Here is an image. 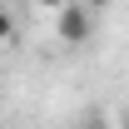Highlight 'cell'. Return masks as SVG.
Listing matches in <instances>:
<instances>
[{"label":"cell","instance_id":"3957f363","mask_svg":"<svg viewBox=\"0 0 129 129\" xmlns=\"http://www.w3.org/2000/svg\"><path fill=\"white\" fill-rule=\"evenodd\" d=\"M30 5H40V10H60V5H70V0H30Z\"/></svg>","mask_w":129,"mask_h":129},{"label":"cell","instance_id":"5b68a950","mask_svg":"<svg viewBox=\"0 0 129 129\" xmlns=\"http://www.w3.org/2000/svg\"><path fill=\"white\" fill-rule=\"evenodd\" d=\"M119 129H129V114H119Z\"/></svg>","mask_w":129,"mask_h":129},{"label":"cell","instance_id":"6da1fadb","mask_svg":"<svg viewBox=\"0 0 129 129\" xmlns=\"http://www.w3.org/2000/svg\"><path fill=\"white\" fill-rule=\"evenodd\" d=\"M55 35H60L64 45H84L89 35H94V10L84 5V0H70L55 10Z\"/></svg>","mask_w":129,"mask_h":129},{"label":"cell","instance_id":"277c9868","mask_svg":"<svg viewBox=\"0 0 129 129\" xmlns=\"http://www.w3.org/2000/svg\"><path fill=\"white\" fill-rule=\"evenodd\" d=\"M84 5H89V10H109L114 0H84Z\"/></svg>","mask_w":129,"mask_h":129},{"label":"cell","instance_id":"7a4b0ae2","mask_svg":"<svg viewBox=\"0 0 129 129\" xmlns=\"http://www.w3.org/2000/svg\"><path fill=\"white\" fill-rule=\"evenodd\" d=\"M10 40H15V15L0 5V45H10Z\"/></svg>","mask_w":129,"mask_h":129}]
</instances>
